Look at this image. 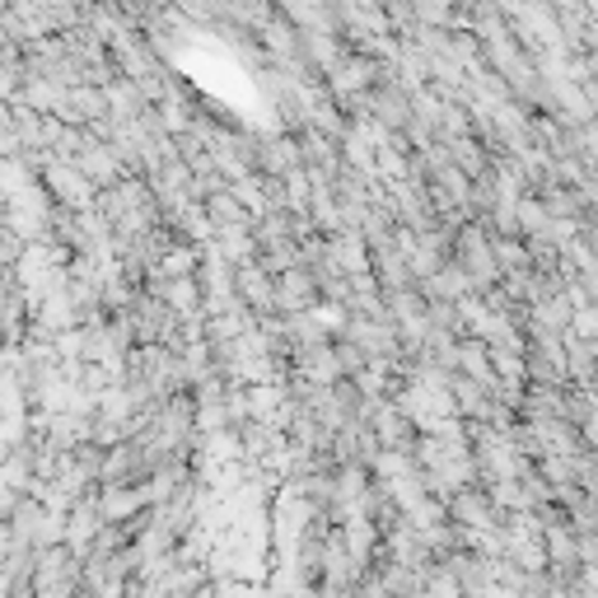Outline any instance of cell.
<instances>
[{"label": "cell", "mask_w": 598, "mask_h": 598, "mask_svg": "<svg viewBox=\"0 0 598 598\" xmlns=\"http://www.w3.org/2000/svg\"><path fill=\"white\" fill-rule=\"evenodd\" d=\"M346 598H393V594L379 585V579H375V571H365V575L356 579V585H350V594H346Z\"/></svg>", "instance_id": "1"}]
</instances>
